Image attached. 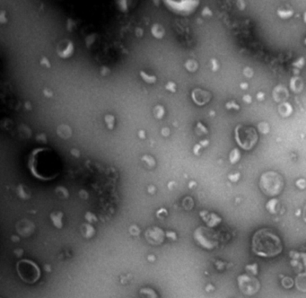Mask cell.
I'll list each match as a JSON object with an SVG mask.
<instances>
[{"label":"cell","mask_w":306,"mask_h":298,"mask_svg":"<svg viewBox=\"0 0 306 298\" xmlns=\"http://www.w3.org/2000/svg\"><path fill=\"white\" fill-rule=\"evenodd\" d=\"M258 97H259V99H260V100H261V99H263V98H264V94H262V93H260V94H258Z\"/></svg>","instance_id":"20"},{"label":"cell","mask_w":306,"mask_h":298,"mask_svg":"<svg viewBox=\"0 0 306 298\" xmlns=\"http://www.w3.org/2000/svg\"><path fill=\"white\" fill-rule=\"evenodd\" d=\"M252 74H253V72H252V70H251L250 67H246V68L244 69V75H245L246 76L251 77V76H252Z\"/></svg>","instance_id":"15"},{"label":"cell","mask_w":306,"mask_h":298,"mask_svg":"<svg viewBox=\"0 0 306 298\" xmlns=\"http://www.w3.org/2000/svg\"><path fill=\"white\" fill-rule=\"evenodd\" d=\"M305 43H306V40H305Z\"/></svg>","instance_id":"24"},{"label":"cell","mask_w":306,"mask_h":298,"mask_svg":"<svg viewBox=\"0 0 306 298\" xmlns=\"http://www.w3.org/2000/svg\"><path fill=\"white\" fill-rule=\"evenodd\" d=\"M16 270L21 279L28 284L35 283L41 276L39 267L34 262L28 260L20 261L16 265Z\"/></svg>","instance_id":"4"},{"label":"cell","mask_w":306,"mask_h":298,"mask_svg":"<svg viewBox=\"0 0 306 298\" xmlns=\"http://www.w3.org/2000/svg\"><path fill=\"white\" fill-rule=\"evenodd\" d=\"M234 137L238 145L245 150L251 149L258 140V134L255 128L249 126H237L235 128Z\"/></svg>","instance_id":"3"},{"label":"cell","mask_w":306,"mask_h":298,"mask_svg":"<svg viewBox=\"0 0 306 298\" xmlns=\"http://www.w3.org/2000/svg\"><path fill=\"white\" fill-rule=\"evenodd\" d=\"M304 218H305V219H304V220H306V216H304Z\"/></svg>","instance_id":"23"},{"label":"cell","mask_w":306,"mask_h":298,"mask_svg":"<svg viewBox=\"0 0 306 298\" xmlns=\"http://www.w3.org/2000/svg\"><path fill=\"white\" fill-rule=\"evenodd\" d=\"M238 281L240 289L246 295H253L259 289V282L249 276H240Z\"/></svg>","instance_id":"5"},{"label":"cell","mask_w":306,"mask_h":298,"mask_svg":"<svg viewBox=\"0 0 306 298\" xmlns=\"http://www.w3.org/2000/svg\"><path fill=\"white\" fill-rule=\"evenodd\" d=\"M278 15L282 17V18H288L293 15V11L292 10H278Z\"/></svg>","instance_id":"11"},{"label":"cell","mask_w":306,"mask_h":298,"mask_svg":"<svg viewBox=\"0 0 306 298\" xmlns=\"http://www.w3.org/2000/svg\"><path fill=\"white\" fill-rule=\"evenodd\" d=\"M247 270L251 271L253 275H256L257 274V265L256 264H253V265H250V266H247L246 267Z\"/></svg>","instance_id":"14"},{"label":"cell","mask_w":306,"mask_h":298,"mask_svg":"<svg viewBox=\"0 0 306 298\" xmlns=\"http://www.w3.org/2000/svg\"><path fill=\"white\" fill-rule=\"evenodd\" d=\"M243 100H244L245 102H248V103H251V96H250V95H245V96L243 97Z\"/></svg>","instance_id":"19"},{"label":"cell","mask_w":306,"mask_h":298,"mask_svg":"<svg viewBox=\"0 0 306 298\" xmlns=\"http://www.w3.org/2000/svg\"><path fill=\"white\" fill-rule=\"evenodd\" d=\"M192 98L197 104L204 105L207 102H209L210 98H211V94H210V93L201 90V89H196V90H194L192 93Z\"/></svg>","instance_id":"6"},{"label":"cell","mask_w":306,"mask_h":298,"mask_svg":"<svg viewBox=\"0 0 306 298\" xmlns=\"http://www.w3.org/2000/svg\"><path fill=\"white\" fill-rule=\"evenodd\" d=\"M297 186H299V187L302 188V189H303V187L304 188V187L306 186L305 181H304V180H299V181L297 182Z\"/></svg>","instance_id":"18"},{"label":"cell","mask_w":306,"mask_h":298,"mask_svg":"<svg viewBox=\"0 0 306 298\" xmlns=\"http://www.w3.org/2000/svg\"><path fill=\"white\" fill-rule=\"evenodd\" d=\"M259 128H260V130L264 134H267V132L269 130V128L267 123H260L259 125Z\"/></svg>","instance_id":"12"},{"label":"cell","mask_w":306,"mask_h":298,"mask_svg":"<svg viewBox=\"0 0 306 298\" xmlns=\"http://www.w3.org/2000/svg\"><path fill=\"white\" fill-rule=\"evenodd\" d=\"M278 111H279V113H280L283 117H288V116L292 113V107H291V105H289L288 103H282V104L279 105Z\"/></svg>","instance_id":"9"},{"label":"cell","mask_w":306,"mask_h":298,"mask_svg":"<svg viewBox=\"0 0 306 298\" xmlns=\"http://www.w3.org/2000/svg\"><path fill=\"white\" fill-rule=\"evenodd\" d=\"M284 187L282 177L275 172L265 173L260 178V189L268 196H276L281 192Z\"/></svg>","instance_id":"2"},{"label":"cell","mask_w":306,"mask_h":298,"mask_svg":"<svg viewBox=\"0 0 306 298\" xmlns=\"http://www.w3.org/2000/svg\"><path fill=\"white\" fill-rule=\"evenodd\" d=\"M304 22L306 23V13L304 14Z\"/></svg>","instance_id":"22"},{"label":"cell","mask_w":306,"mask_h":298,"mask_svg":"<svg viewBox=\"0 0 306 298\" xmlns=\"http://www.w3.org/2000/svg\"><path fill=\"white\" fill-rule=\"evenodd\" d=\"M252 250L259 256L274 257L282 252V243L274 233L269 229H261L253 235Z\"/></svg>","instance_id":"1"},{"label":"cell","mask_w":306,"mask_h":298,"mask_svg":"<svg viewBox=\"0 0 306 298\" xmlns=\"http://www.w3.org/2000/svg\"><path fill=\"white\" fill-rule=\"evenodd\" d=\"M241 155H240V153L238 151V149H233V150L231 152V155H230V161L232 164H235L239 161Z\"/></svg>","instance_id":"10"},{"label":"cell","mask_w":306,"mask_h":298,"mask_svg":"<svg viewBox=\"0 0 306 298\" xmlns=\"http://www.w3.org/2000/svg\"><path fill=\"white\" fill-rule=\"evenodd\" d=\"M288 93L286 91V89L282 86H278L275 89L274 91V98L276 101L278 102H283L285 99H287Z\"/></svg>","instance_id":"7"},{"label":"cell","mask_w":306,"mask_h":298,"mask_svg":"<svg viewBox=\"0 0 306 298\" xmlns=\"http://www.w3.org/2000/svg\"><path fill=\"white\" fill-rule=\"evenodd\" d=\"M247 86H248V85H247L246 84H242L241 85V87H242V88H246Z\"/></svg>","instance_id":"21"},{"label":"cell","mask_w":306,"mask_h":298,"mask_svg":"<svg viewBox=\"0 0 306 298\" xmlns=\"http://www.w3.org/2000/svg\"><path fill=\"white\" fill-rule=\"evenodd\" d=\"M226 107L227 108H228V109H231L232 107H233V108H235L236 109V110H239V106L238 105H237L235 103H233V102H231V103H227L226 104Z\"/></svg>","instance_id":"16"},{"label":"cell","mask_w":306,"mask_h":298,"mask_svg":"<svg viewBox=\"0 0 306 298\" xmlns=\"http://www.w3.org/2000/svg\"><path fill=\"white\" fill-rule=\"evenodd\" d=\"M290 86H291V89L295 92V93H298V92H301L302 89H303V82H302V79L300 77H293L292 80H291V83H290Z\"/></svg>","instance_id":"8"},{"label":"cell","mask_w":306,"mask_h":298,"mask_svg":"<svg viewBox=\"0 0 306 298\" xmlns=\"http://www.w3.org/2000/svg\"><path fill=\"white\" fill-rule=\"evenodd\" d=\"M186 67L190 71H194V70H196V69H197V64L194 61H192V60H190L189 62H188V64H186Z\"/></svg>","instance_id":"13"},{"label":"cell","mask_w":306,"mask_h":298,"mask_svg":"<svg viewBox=\"0 0 306 298\" xmlns=\"http://www.w3.org/2000/svg\"><path fill=\"white\" fill-rule=\"evenodd\" d=\"M239 176H240L239 173H237V174H235V175H230V176H229V179H230L231 181H233V182H236V181L239 179Z\"/></svg>","instance_id":"17"}]
</instances>
